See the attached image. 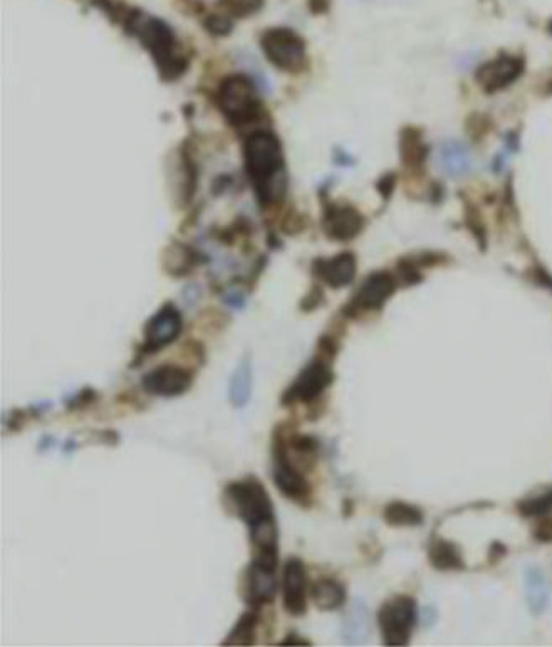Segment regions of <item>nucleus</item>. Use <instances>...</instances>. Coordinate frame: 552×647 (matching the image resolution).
Listing matches in <instances>:
<instances>
[{"instance_id":"dca6fc26","label":"nucleus","mask_w":552,"mask_h":647,"mask_svg":"<svg viewBox=\"0 0 552 647\" xmlns=\"http://www.w3.org/2000/svg\"><path fill=\"white\" fill-rule=\"evenodd\" d=\"M524 63L514 56H500L477 71V82L485 92H497L516 82L522 74Z\"/></svg>"},{"instance_id":"39448f33","label":"nucleus","mask_w":552,"mask_h":647,"mask_svg":"<svg viewBox=\"0 0 552 647\" xmlns=\"http://www.w3.org/2000/svg\"><path fill=\"white\" fill-rule=\"evenodd\" d=\"M217 103L233 127H247L264 116L253 82L245 74H231L220 84Z\"/></svg>"},{"instance_id":"9d476101","label":"nucleus","mask_w":552,"mask_h":647,"mask_svg":"<svg viewBox=\"0 0 552 647\" xmlns=\"http://www.w3.org/2000/svg\"><path fill=\"white\" fill-rule=\"evenodd\" d=\"M277 592H279V580L274 570L259 565L252 560L242 570L239 578V595L247 607L262 611L265 605H271L276 601Z\"/></svg>"},{"instance_id":"393cba45","label":"nucleus","mask_w":552,"mask_h":647,"mask_svg":"<svg viewBox=\"0 0 552 647\" xmlns=\"http://www.w3.org/2000/svg\"><path fill=\"white\" fill-rule=\"evenodd\" d=\"M430 562L438 570H459L463 566L459 548L443 540H437L430 546Z\"/></svg>"},{"instance_id":"7ed1b4c3","label":"nucleus","mask_w":552,"mask_h":647,"mask_svg":"<svg viewBox=\"0 0 552 647\" xmlns=\"http://www.w3.org/2000/svg\"><path fill=\"white\" fill-rule=\"evenodd\" d=\"M127 29L148 49L165 82H175L184 76L188 70V59L178 53L176 37L168 24L137 11L127 17Z\"/></svg>"},{"instance_id":"ea45409f","label":"nucleus","mask_w":552,"mask_h":647,"mask_svg":"<svg viewBox=\"0 0 552 647\" xmlns=\"http://www.w3.org/2000/svg\"><path fill=\"white\" fill-rule=\"evenodd\" d=\"M76 449H78V440L72 439V438L66 440L64 446H62V452H64V454H71V452H74Z\"/></svg>"},{"instance_id":"e433bc0d","label":"nucleus","mask_w":552,"mask_h":647,"mask_svg":"<svg viewBox=\"0 0 552 647\" xmlns=\"http://www.w3.org/2000/svg\"><path fill=\"white\" fill-rule=\"evenodd\" d=\"M536 538L541 542H552V520L542 521L536 530Z\"/></svg>"},{"instance_id":"6ab92c4d","label":"nucleus","mask_w":552,"mask_h":647,"mask_svg":"<svg viewBox=\"0 0 552 647\" xmlns=\"http://www.w3.org/2000/svg\"><path fill=\"white\" fill-rule=\"evenodd\" d=\"M252 362L243 355L229 379V402L233 409H243L252 397Z\"/></svg>"},{"instance_id":"4c0bfd02","label":"nucleus","mask_w":552,"mask_h":647,"mask_svg":"<svg viewBox=\"0 0 552 647\" xmlns=\"http://www.w3.org/2000/svg\"><path fill=\"white\" fill-rule=\"evenodd\" d=\"M54 446H56V438L47 434V436H43L41 440H39V444H37V451L44 452L47 451V449H51V448H54Z\"/></svg>"},{"instance_id":"a211bd4d","label":"nucleus","mask_w":552,"mask_h":647,"mask_svg":"<svg viewBox=\"0 0 552 647\" xmlns=\"http://www.w3.org/2000/svg\"><path fill=\"white\" fill-rule=\"evenodd\" d=\"M163 269L167 271V275L173 277L188 276L196 266H200L202 255L196 253L195 249L184 246V244H175L167 247V251L163 253Z\"/></svg>"},{"instance_id":"72a5a7b5","label":"nucleus","mask_w":552,"mask_h":647,"mask_svg":"<svg viewBox=\"0 0 552 647\" xmlns=\"http://www.w3.org/2000/svg\"><path fill=\"white\" fill-rule=\"evenodd\" d=\"M322 304H324V293H322V288L321 286H318V285H314V286L309 289V293L300 300V312L311 313L314 312V310H318Z\"/></svg>"},{"instance_id":"c9c22d12","label":"nucleus","mask_w":552,"mask_h":647,"mask_svg":"<svg viewBox=\"0 0 552 647\" xmlns=\"http://www.w3.org/2000/svg\"><path fill=\"white\" fill-rule=\"evenodd\" d=\"M281 646H312V642L309 639L300 636V633L290 631L288 636L281 641Z\"/></svg>"},{"instance_id":"f03ea898","label":"nucleus","mask_w":552,"mask_h":647,"mask_svg":"<svg viewBox=\"0 0 552 647\" xmlns=\"http://www.w3.org/2000/svg\"><path fill=\"white\" fill-rule=\"evenodd\" d=\"M245 170L262 206L281 202L288 190L282 145L272 131L257 130L243 143Z\"/></svg>"},{"instance_id":"f8f14e48","label":"nucleus","mask_w":552,"mask_h":647,"mask_svg":"<svg viewBox=\"0 0 552 647\" xmlns=\"http://www.w3.org/2000/svg\"><path fill=\"white\" fill-rule=\"evenodd\" d=\"M308 568L304 562L292 556L282 570V607L290 617H302L308 613Z\"/></svg>"},{"instance_id":"cd10ccee","label":"nucleus","mask_w":552,"mask_h":647,"mask_svg":"<svg viewBox=\"0 0 552 647\" xmlns=\"http://www.w3.org/2000/svg\"><path fill=\"white\" fill-rule=\"evenodd\" d=\"M101 399L100 392L94 387H82L78 392L72 393L66 399V409L71 412H78V410H86L94 404H98Z\"/></svg>"},{"instance_id":"20e7f679","label":"nucleus","mask_w":552,"mask_h":647,"mask_svg":"<svg viewBox=\"0 0 552 647\" xmlns=\"http://www.w3.org/2000/svg\"><path fill=\"white\" fill-rule=\"evenodd\" d=\"M298 429L292 420H286L277 424L272 430V481L279 493L289 501L296 503L300 508H311L312 486L300 468L292 462L289 456V436Z\"/></svg>"},{"instance_id":"5701e85b","label":"nucleus","mask_w":552,"mask_h":647,"mask_svg":"<svg viewBox=\"0 0 552 647\" xmlns=\"http://www.w3.org/2000/svg\"><path fill=\"white\" fill-rule=\"evenodd\" d=\"M524 587H526V599L529 604L530 611L534 613H544L551 599V589L547 578L539 568L530 566L526 570Z\"/></svg>"},{"instance_id":"2eb2a0df","label":"nucleus","mask_w":552,"mask_h":647,"mask_svg":"<svg viewBox=\"0 0 552 647\" xmlns=\"http://www.w3.org/2000/svg\"><path fill=\"white\" fill-rule=\"evenodd\" d=\"M311 269L312 275L329 288H345L357 276V257L351 253H341L329 259L318 257Z\"/></svg>"},{"instance_id":"6e6552de","label":"nucleus","mask_w":552,"mask_h":647,"mask_svg":"<svg viewBox=\"0 0 552 647\" xmlns=\"http://www.w3.org/2000/svg\"><path fill=\"white\" fill-rule=\"evenodd\" d=\"M334 381V372L331 363L326 360L314 357L308 362L296 379L281 395V407H292L296 404L309 405L319 401Z\"/></svg>"},{"instance_id":"7c9ffc66","label":"nucleus","mask_w":552,"mask_h":647,"mask_svg":"<svg viewBox=\"0 0 552 647\" xmlns=\"http://www.w3.org/2000/svg\"><path fill=\"white\" fill-rule=\"evenodd\" d=\"M339 342L338 338L333 335H321L319 340H318V348H316V357L319 359L326 360V362H333L336 359V355L339 353Z\"/></svg>"},{"instance_id":"2f4dec72","label":"nucleus","mask_w":552,"mask_h":647,"mask_svg":"<svg viewBox=\"0 0 552 647\" xmlns=\"http://www.w3.org/2000/svg\"><path fill=\"white\" fill-rule=\"evenodd\" d=\"M204 27L207 29L210 34L224 37V35L231 34L232 29H233V23L225 15H210L205 19Z\"/></svg>"},{"instance_id":"c756f323","label":"nucleus","mask_w":552,"mask_h":647,"mask_svg":"<svg viewBox=\"0 0 552 647\" xmlns=\"http://www.w3.org/2000/svg\"><path fill=\"white\" fill-rule=\"evenodd\" d=\"M519 508L522 511V515H528V517L549 513V511H552V491L542 495V497L526 499Z\"/></svg>"},{"instance_id":"ddd939ff","label":"nucleus","mask_w":552,"mask_h":647,"mask_svg":"<svg viewBox=\"0 0 552 647\" xmlns=\"http://www.w3.org/2000/svg\"><path fill=\"white\" fill-rule=\"evenodd\" d=\"M396 288L395 277L390 273H373L359 286L353 300L345 306V314L353 318L359 313L380 310Z\"/></svg>"},{"instance_id":"f704fd0d","label":"nucleus","mask_w":552,"mask_h":647,"mask_svg":"<svg viewBox=\"0 0 552 647\" xmlns=\"http://www.w3.org/2000/svg\"><path fill=\"white\" fill-rule=\"evenodd\" d=\"M222 300L229 308H233V310H242L245 306V296L242 295L241 291H229V293L224 295Z\"/></svg>"},{"instance_id":"bb28decb","label":"nucleus","mask_w":552,"mask_h":647,"mask_svg":"<svg viewBox=\"0 0 552 647\" xmlns=\"http://www.w3.org/2000/svg\"><path fill=\"white\" fill-rule=\"evenodd\" d=\"M440 165L450 174H463L471 167L469 153L455 141L445 143L440 149Z\"/></svg>"},{"instance_id":"0eeeda50","label":"nucleus","mask_w":552,"mask_h":647,"mask_svg":"<svg viewBox=\"0 0 552 647\" xmlns=\"http://www.w3.org/2000/svg\"><path fill=\"white\" fill-rule=\"evenodd\" d=\"M261 47L267 61L277 70L298 74L306 68V43L292 29H267L261 37Z\"/></svg>"},{"instance_id":"f3484780","label":"nucleus","mask_w":552,"mask_h":647,"mask_svg":"<svg viewBox=\"0 0 552 647\" xmlns=\"http://www.w3.org/2000/svg\"><path fill=\"white\" fill-rule=\"evenodd\" d=\"M371 624L369 613L363 601H355L341 624V639L349 646H361L368 642Z\"/></svg>"},{"instance_id":"473e14b6","label":"nucleus","mask_w":552,"mask_h":647,"mask_svg":"<svg viewBox=\"0 0 552 647\" xmlns=\"http://www.w3.org/2000/svg\"><path fill=\"white\" fill-rule=\"evenodd\" d=\"M29 419H34L29 409H19V407H15V409H12L11 412H9V416L5 417V430H9V432H21V430L25 428V424H27Z\"/></svg>"},{"instance_id":"4468645a","label":"nucleus","mask_w":552,"mask_h":647,"mask_svg":"<svg viewBox=\"0 0 552 647\" xmlns=\"http://www.w3.org/2000/svg\"><path fill=\"white\" fill-rule=\"evenodd\" d=\"M365 226L363 216L353 206L329 204L324 208L322 229L333 241H351L361 232Z\"/></svg>"},{"instance_id":"4be33fe9","label":"nucleus","mask_w":552,"mask_h":647,"mask_svg":"<svg viewBox=\"0 0 552 647\" xmlns=\"http://www.w3.org/2000/svg\"><path fill=\"white\" fill-rule=\"evenodd\" d=\"M261 611L249 607V611L241 613L220 646H253L257 642V629L261 625Z\"/></svg>"},{"instance_id":"aec40b11","label":"nucleus","mask_w":552,"mask_h":647,"mask_svg":"<svg viewBox=\"0 0 552 647\" xmlns=\"http://www.w3.org/2000/svg\"><path fill=\"white\" fill-rule=\"evenodd\" d=\"M311 597L314 605L322 613H333L345 605L346 589L336 578H318L311 587Z\"/></svg>"},{"instance_id":"1a4fd4ad","label":"nucleus","mask_w":552,"mask_h":647,"mask_svg":"<svg viewBox=\"0 0 552 647\" xmlns=\"http://www.w3.org/2000/svg\"><path fill=\"white\" fill-rule=\"evenodd\" d=\"M416 623V604L410 597L385 602L378 613V625L386 646H406Z\"/></svg>"},{"instance_id":"f257e3e1","label":"nucleus","mask_w":552,"mask_h":647,"mask_svg":"<svg viewBox=\"0 0 552 647\" xmlns=\"http://www.w3.org/2000/svg\"><path fill=\"white\" fill-rule=\"evenodd\" d=\"M222 503L227 513L245 523L252 546L269 548L279 545L274 503L257 476L249 474L242 479L229 481L224 486Z\"/></svg>"},{"instance_id":"412c9836","label":"nucleus","mask_w":552,"mask_h":647,"mask_svg":"<svg viewBox=\"0 0 552 647\" xmlns=\"http://www.w3.org/2000/svg\"><path fill=\"white\" fill-rule=\"evenodd\" d=\"M319 452V440L308 434H300L294 429L289 436V456L292 462L300 468V471H311L318 461Z\"/></svg>"},{"instance_id":"c85d7f7f","label":"nucleus","mask_w":552,"mask_h":647,"mask_svg":"<svg viewBox=\"0 0 552 647\" xmlns=\"http://www.w3.org/2000/svg\"><path fill=\"white\" fill-rule=\"evenodd\" d=\"M264 0H224V7L235 17H247L261 11Z\"/></svg>"},{"instance_id":"9b49d317","label":"nucleus","mask_w":552,"mask_h":647,"mask_svg":"<svg viewBox=\"0 0 552 647\" xmlns=\"http://www.w3.org/2000/svg\"><path fill=\"white\" fill-rule=\"evenodd\" d=\"M194 381H195L194 370L172 365V363H163L141 377V391L153 397L175 399L188 392Z\"/></svg>"},{"instance_id":"423d86ee","label":"nucleus","mask_w":552,"mask_h":647,"mask_svg":"<svg viewBox=\"0 0 552 647\" xmlns=\"http://www.w3.org/2000/svg\"><path fill=\"white\" fill-rule=\"evenodd\" d=\"M184 332V316L173 303H165L143 326V342L137 347V355L129 369H138L141 362L170 347Z\"/></svg>"},{"instance_id":"a878e982","label":"nucleus","mask_w":552,"mask_h":647,"mask_svg":"<svg viewBox=\"0 0 552 647\" xmlns=\"http://www.w3.org/2000/svg\"><path fill=\"white\" fill-rule=\"evenodd\" d=\"M383 518L392 526H414V525H418L424 520L420 509L414 508L412 505L402 503V501L390 503L385 508Z\"/></svg>"},{"instance_id":"b1692460","label":"nucleus","mask_w":552,"mask_h":647,"mask_svg":"<svg viewBox=\"0 0 552 647\" xmlns=\"http://www.w3.org/2000/svg\"><path fill=\"white\" fill-rule=\"evenodd\" d=\"M400 150H402V160L404 167H418L424 163L425 157V147L422 141V135L416 128H404L403 130L402 140H400Z\"/></svg>"},{"instance_id":"58836bf2","label":"nucleus","mask_w":552,"mask_h":647,"mask_svg":"<svg viewBox=\"0 0 552 647\" xmlns=\"http://www.w3.org/2000/svg\"><path fill=\"white\" fill-rule=\"evenodd\" d=\"M309 7L314 14H322V12L328 11L329 0H309Z\"/></svg>"}]
</instances>
